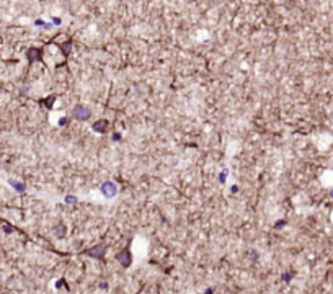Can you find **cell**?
<instances>
[{
  "label": "cell",
  "mask_w": 333,
  "mask_h": 294,
  "mask_svg": "<svg viewBox=\"0 0 333 294\" xmlns=\"http://www.w3.org/2000/svg\"><path fill=\"white\" fill-rule=\"evenodd\" d=\"M116 260H118V262H119L124 268L131 267V263H132V255H131V252H129V248L121 250V252L116 255Z\"/></svg>",
  "instance_id": "obj_1"
},
{
  "label": "cell",
  "mask_w": 333,
  "mask_h": 294,
  "mask_svg": "<svg viewBox=\"0 0 333 294\" xmlns=\"http://www.w3.org/2000/svg\"><path fill=\"white\" fill-rule=\"evenodd\" d=\"M100 190H101V193H103V196H106V198H113V196L118 193V188H116V185H114L113 182H105V183H101Z\"/></svg>",
  "instance_id": "obj_2"
},
{
  "label": "cell",
  "mask_w": 333,
  "mask_h": 294,
  "mask_svg": "<svg viewBox=\"0 0 333 294\" xmlns=\"http://www.w3.org/2000/svg\"><path fill=\"white\" fill-rule=\"evenodd\" d=\"M90 110L88 108H85V106H77V108L74 110V118L77 119V121H87L90 118Z\"/></svg>",
  "instance_id": "obj_3"
},
{
  "label": "cell",
  "mask_w": 333,
  "mask_h": 294,
  "mask_svg": "<svg viewBox=\"0 0 333 294\" xmlns=\"http://www.w3.org/2000/svg\"><path fill=\"white\" fill-rule=\"evenodd\" d=\"M105 250H106V247H105V245H101V243H98V245H95V247L88 248L85 253L88 255V257H93V258H103V255H105Z\"/></svg>",
  "instance_id": "obj_4"
},
{
  "label": "cell",
  "mask_w": 333,
  "mask_h": 294,
  "mask_svg": "<svg viewBox=\"0 0 333 294\" xmlns=\"http://www.w3.org/2000/svg\"><path fill=\"white\" fill-rule=\"evenodd\" d=\"M92 127H93V131H95V132L101 134V132H106V131H108L110 123H108V119H98V121H95V123H93Z\"/></svg>",
  "instance_id": "obj_5"
},
{
  "label": "cell",
  "mask_w": 333,
  "mask_h": 294,
  "mask_svg": "<svg viewBox=\"0 0 333 294\" xmlns=\"http://www.w3.org/2000/svg\"><path fill=\"white\" fill-rule=\"evenodd\" d=\"M28 59H30V62H33V61H39L41 59V49H30L28 51Z\"/></svg>",
  "instance_id": "obj_6"
},
{
  "label": "cell",
  "mask_w": 333,
  "mask_h": 294,
  "mask_svg": "<svg viewBox=\"0 0 333 294\" xmlns=\"http://www.w3.org/2000/svg\"><path fill=\"white\" fill-rule=\"evenodd\" d=\"M8 183L13 186V190H17L18 193H23V191H25V183H21V182H15V180H10Z\"/></svg>",
  "instance_id": "obj_7"
},
{
  "label": "cell",
  "mask_w": 333,
  "mask_h": 294,
  "mask_svg": "<svg viewBox=\"0 0 333 294\" xmlns=\"http://www.w3.org/2000/svg\"><path fill=\"white\" fill-rule=\"evenodd\" d=\"M66 232H67V229H66V226H64V224H59V226L56 227V237L62 239L64 235H66Z\"/></svg>",
  "instance_id": "obj_8"
},
{
  "label": "cell",
  "mask_w": 333,
  "mask_h": 294,
  "mask_svg": "<svg viewBox=\"0 0 333 294\" xmlns=\"http://www.w3.org/2000/svg\"><path fill=\"white\" fill-rule=\"evenodd\" d=\"M54 102H56V95H51L49 98L42 100L41 103H44V105H46V108H47V110H51V108H52V105H54Z\"/></svg>",
  "instance_id": "obj_9"
},
{
  "label": "cell",
  "mask_w": 333,
  "mask_h": 294,
  "mask_svg": "<svg viewBox=\"0 0 333 294\" xmlns=\"http://www.w3.org/2000/svg\"><path fill=\"white\" fill-rule=\"evenodd\" d=\"M66 203H67V204H75V203H77V196L67 195V196H66Z\"/></svg>",
  "instance_id": "obj_10"
},
{
  "label": "cell",
  "mask_w": 333,
  "mask_h": 294,
  "mask_svg": "<svg viewBox=\"0 0 333 294\" xmlns=\"http://www.w3.org/2000/svg\"><path fill=\"white\" fill-rule=\"evenodd\" d=\"M70 46H72V44H70V41H67L64 46H61V49L64 51V56H67V54H69V49H70Z\"/></svg>",
  "instance_id": "obj_11"
},
{
  "label": "cell",
  "mask_w": 333,
  "mask_h": 294,
  "mask_svg": "<svg viewBox=\"0 0 333 294\" xmlns=\"http://www.w3.org/2000/svg\"><path fill=\"white\" fill-rule=\"evenodd\" d=\"M226 178H227V170H222L221 175H219V182L221 183H226Z\"/></svg>",
  "instance_id": "obj_12"
},
{
  "label": "cell",
  "mask_w": 333,
  "mask_h": 294,
  "mask_svg": "<svg viewBox=\"0 0 333 294\" xmlns=\"http://www.w3.org/2000/svg\"><path fill=\"white\" fill-rule=\"evenodd\" d=\"M292 275L294 273H283V276H281V278H283V281H291Z\"/></svg>",
  "instance_id": "obj_13"
},
{
  "label": "cell",
  "mask_w": 333,
  "mask_h": 294,
  "mask_svg": "<svg viewBox=\"0 0 333 294\" xmlns=\"http://www.w3.org/2000/svg\"><path fill=\"white\" fill-rule=\"evenodd\" d=\"M67 124H69V118L64 116V118L59 119V126H67Z\"/></svg>",
  "instance_id": "obj_14"
},
{
  "label": "cell",
  "mask_w": 333,
  "mask_h": 294,
  "mask_svg": "<svg viewBox=\"0 0 333 294\" xmlns=\"http://www.w3.org/2000/svg\"><path fill=\"white\" fill-rule=\"evenodd\" d=\"M61 286H66V281H64V279H59V281L56 283V288H61Z\"/></svg>",
  "instance_id": "obj_15"
},
{
  "label": "cell",
  "mask_w": 333,
  "mask_h": 294,
  "mask_svg": "<svg viewBox=\"0 0 333 294\" xmlns=\"http://www.w3.org/2000/svg\"><path fill=\"white\" fill-rule=\"evenodd\" d=\"M119 139H121L119 132H114V134H113V141H119Z\"/></svg>",
  "instance_id": "obj_16"
},
{
  "label": "cell",
  "mask_w": 333,
  "mask_h": 294,
  "mask_svg": "<svg viewBox=\"0 0 333 294\" xmlns=\"http://www.w3.org/2000/svg\"><path fill=\"white\" fill-rule=\"evenodd\" d=\"M284 224H286V221H278V222H276V227L279 229V227H283Z\"/></svg>",
  "instance_id": "obj_17"
},
{
  "label": "cell",
  "mask_w": 333,
  "mask_h": 294,
  "mask_svg": "<svg viewBox=\"0 0 333 294\" xmlns=\"http://www.w3.org/2000/svg\"><path fill=\"white\" fill-rule=\"evenodd\" d=\"M3 229H5V232H12V231H13V227H10V224H5Z\"/></svg>",
  "instance_id": "obj_18"
},
{
  "label": "cell",
  "mask_w": 333,
  "mask_h": 294,
  "mask_svg": "<svg viewBox=\"0 0 333 294\" xmlns=\"http://www.w3.org/2000/svg\"><path fill=\"white\" fill-rule=\"evenodd\" d=\"M100 288H101V289H106L108 284H106V283H100Z\"/></svg>",
  "instance_id": "obj_19"
},
{
  "label": "cell",
  "mask_w": 333,
  "mask_h": 294,
  "mask_svg": "<svg viewBox=\"0 0 333 294\" xmlns=\"http://www.w3.org/2000/svg\"><path fill=\"white\" fill-rule=\"evenodd\" d=\"M204 294H212V289H211V288H209V289H206V292H204Z\"/></svg>",
  "instance_id": "obj_20"
},
{
  "label": "cell",
  "mask_w": 333,
  "mask_h": 294,
  "mask_svg": "<svg viewBox=\"0 0 333 294\" xmlns=\"http://www.w3.org/2000/svg\"><path fill=\"white\" fill-rule=\"evenodd\" d=\"M330 198H331V199H333V188H331V190H330Z\"/></svg>",
  "instance_id": "obj_21"
}]
</instances>
